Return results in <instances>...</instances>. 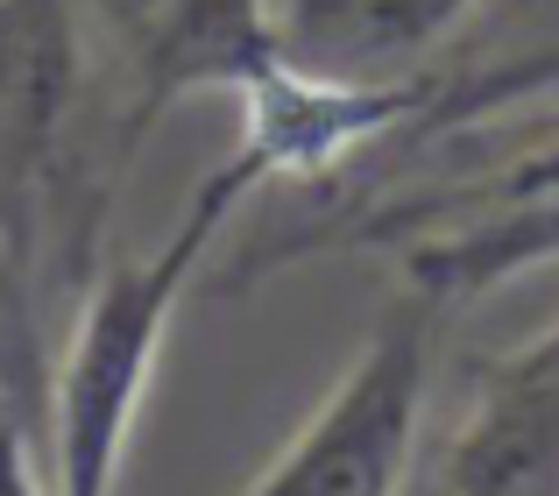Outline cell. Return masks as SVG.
I'll return each instance as SVG.
<instances>
[{"instance_id":"cell-4","label":"cell","mask_w":559,"mask_h":496,"mask_svg":"<svg viewBox=\"0 0 559 496\" xmlns=\"http://www.w3.org/2000/svg\"><path fill=\"white\" fill-rule=\"evenodd\" d=\"M99 14L121 36V150L150 142V128L185 93H248L262 71L284 64L276 0H99Z\"/></svg>"},{"instance_id":"cell-2","label":"cell","mask_w":559,"mask_h":496,"mask_svg":"<svg viewBox=\"0 0 559 496\" xmlns=\"http://www.w3.org/2000/svg\"><path fill=\"white\" fill-rule=\"evenodd\" d=\"M241 199H248V178L234 164L205 170L185 221L164 235L156 256L93 270L85 305L71 319L64 362L50 369V489L57 496H114L128 433H135L142 398L156 383L170 312H178L185 284L199 276L205 248L219 241V227L234 221Z\"/></svg>"},{"instance_id":"cell-6","label":"cell","mask_w":559,"mask_h":496,"mask_svg":"<svg viewBox=\"0 0 559 496\" xmlns=\"http://www.w3.org/2000/svg\"><path fill=\"white\" fill-rule=\"evenodd\" d=\"M481 0H276L284 57L326 79H411Z\"/></svg>"},{"instance_id":"cell-8","label":"cell","mask_w":559,"mask_h":496,"mask_svg":"<svg viewBox=\"0 0 559 496\" xmlns=\"http://www.w3.org/2000/svg\"><path fill=\"white\" fill-rule=\"evenodd\" d=\"M0 496H57L36 475V454H28V426L0 404Z\"/></svg>"},{"instance_id":"cell-3","label":"cell","mask_w":559,"mask_h":496,"mask_svg":"<svg viewBox=\"0 0 559 496\" xmlns=\"http://www.w3.org/2000/svg\"><path fill=\"white\" fill-rule=\"evenodd\" d=\"M439 319H447V305L432 291H396L369 327L361 355L341 369V383L319 398V412L290 433L284 454L241 496H404L425 398H432Z\"/></svg>"},{"instance_id":"cell-5","label":"cell","mask_w":559,"mask_h":496,"mask_svg":"<svg viewBox=\"0 0 559 496\" xmlns=\"http://www.w3.org/2000/svg\"><path fill=\"white\" fill-rule=\"evenodd\" d=\"M439 496H559V319L467 362V412L439 447Z\"/></svg>"},{"instance_id":"cell-7","label":"cell","mask_w":559,"mask_h":496,"mask_svg":"<svg viewBox=\"0 0 559 496\" xmlns=\"http://www.w3.org/2000/svg\"><path fill=\"white\" fill-rule=\"evenodd\" d=\"M43 305L28 298V284L8 270L0 256V404L14 418H36V398H43Z\"/></svg>"},{"instance_id":"cell-1","label":"cell","mask_w":559,"mask_h":496,"mask_svg":"<svg viewBox=\"0 0 559 496\" xmlns=\"http://www.w3.org/2000/svg\"><path fill=\"white\" fill-rule=\"evenodd\" d=\"M121 178V156L85 135L71 0H0V256L36 305L93 270Z\"/></svg>"}]
</instances>
